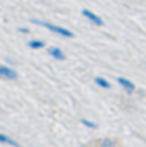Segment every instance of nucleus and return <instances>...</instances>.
I'll return each mask as SVG.
<instances>
[{
  "instance_id": "20e7f679",
  "label": "nucleus",
  "mask_w": 146,
  "mask_h": 147,
  "mask_svg": "<svg viewBox=\"0 0 146 147\" xmlns=\"http://www.w3.org/2000/svg\"><path fill=\"white\" fill-rule=\"evenodd\" d=\"M81 16H83L86 21H89L93 26H98V28L103 26V19H102L98 14H95L93 10H89V9H83V10H81Z\"/></svg>"
},
{
  "instance_id": "1a4fd4ad",
  "label": "nucleus",
  "mask_w": 146,
  "mask_h": 147,
  "mask_svg": "<svg viewBox=\"0 0 146 147\" xmlns=\"http://www.w3.org/2000/svg\"><path fill=\"white\" fill-rule=\"evenodd\" d=\"M81 125L84 128H88V130H96L98 128V123L93 121V120H89V118H81Z\"/></svg>"
},
{
  "instance_id": "7ed1b4c3",
  "label": "nucleus",
  "mask_w": 146,
  "mask_h": 147,
  "mask_svg": "<svg viewBox=\"0 0 146 147\" xmlns=\"http://www.w3.org/2000/svg\"><path fill=\"white\" fill-rule=\"evenodd\" d=\"M17 79H19V74L16 72V69L0 62V80H9L10 82V80H17Z\"/></svg>"
},
{
  "instance_id": "9b49d317",
  "label": "nucleus",
  "mask_w": 146,
  "mask_h": 147,
  "mask_svg": "<svg viewBox=\"0 0 146 147\" xmlns=\"http://www.w3.org/2000/svg\"><path fill=\"white\" fill-rule=\"evenodd\" d=\"M19 33H23V34H28V33H29V29H28V28H19Z\"/></svg>"
},
{
  "instance_id": "39448f33",
  "label": "nucleus",
  "mask_w": 146,
  "mask_h": 147,
  "mask_svg": "<svg viewBox=\"0 0 146 147\" xmlns=\"http://www.w3.org/2000/svg\"><path fill=\"white\" fill-rule=\"evenodd\" d=\"M46 53H48L53 60H57V62H65V58H67V55L64 53V50L59 48V46H48V48H46Z\"/></svg>"
},
{
  "instance_id": "f257e3e1",
  "label": "nucleus",
  "mask_w": 146,
  "mask_h": 147,
  "mask_svg": "<svg viewBox=\"0 0 146 147\" xmlns=\"http://www.w3.org/2000/svg\"><path fill=\"white\" fill-rule=\"evenodd\" d=\"M33 22L38 24V26H43L45 29H48L50 33H53V34H57V36H60V38H67V39H72L74 38L72 31L67 29V28H64V26H57V24H53V22H48V21H38V19H33Z\"/></svg>"
},
{
  "instance_id": "6e6552de",
  "label": "nucleus",
  "mask_w": 146,
  "mask_h": 147,
  "mask_svg": "<svg viewBox=\"0 0 146 147\" xmlns=\"http://www.w3.org/2000/svg\"><path fill=\"white\" fill-rule=\"evenodd\" d=\"M46 46V43L43 41V39H38V38H35V39H29L28 41V48L29 50H35V51H38V50H43Z\"/></svg>"
},
{
  "instance_id": "9d476101",
  "label": "nucleus",
  "mask_w": 146,
  "mask_h": 147,
  "mask_svg": "<svg viewBox=\"0 0 146 147\" xmlns=\"http://www.w3.org/2000/svg\"><path fill=\"white\" fill-rule=\"evenodd\" d=\"M115 146V140H112V139H102V142H100V147H113Z\"/></svg>"
},
{
  "instance_id": "423d86ee",
  "label": "nucleus",
  "mask_w": 146,
  "mask_h": 147,
  "mask_svg": "<svg viewBox=\"0 0 146 147\" xmlns=\"http://www.w3.org/2000/svg\"><path fill=\"white\" fill-rule=\"evenodd\" d=\"M93 82H95V86H96L98 89H102V91H108L110 87H112V82H110L107 77H103V75H96V77L93 79Z\"/></svg>"
},
{
  "instance_id": "0eeeda50",
  "label": "nucleus",
  "mask_w": 146,
  "mask_h": 147,
  "mask_svg": "<svg viewBox=\"0 0 146 147\" xmlns=\"http://www.w3.org/2000/svg\"><path fill=\"white\" fill-rule=\"evenodd\" d=\"M0 144L2 146H10V147H19V142L17 140H14L12 137H9L3 132H0Z\"/></svg>"
},
{
  "instance_id": "f03ea898",
  "label": "nucleus",
  "mask_w": 146,
  "mask_h": 147,
  "mask_svg": "<svg viewBox=\"0 0 146 147\" xmlns=\"http://www.w3.org/2000/svg\"><path fill=\"white\" fill-rule=\"evenodd\" d=\"M115 82L120 86V89H122L127 96H132V94L136 92V89H138V87H136V84H134V80H131V79H127V77H122V75H120V77H117V79H115Z\"/></svg>"
}]
</instances>
